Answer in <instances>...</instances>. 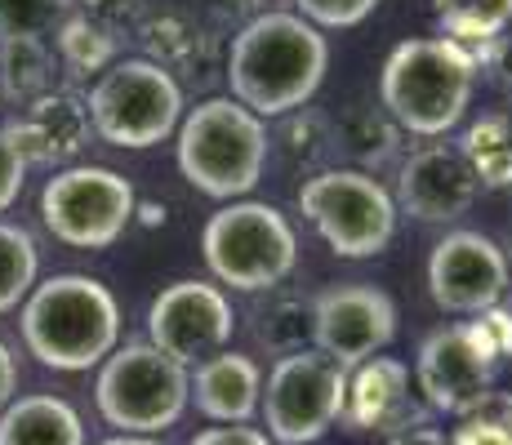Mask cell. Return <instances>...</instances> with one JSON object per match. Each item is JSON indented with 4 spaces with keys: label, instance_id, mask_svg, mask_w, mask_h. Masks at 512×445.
Segmentation results:
<instances>
[{
    "label": "cell",
    "instance_id": "6da1fadb",
    "mask_svg": "<svg viewBox=\"0 0 512 445\" xmlns=\"http://www.w3.org/2000/svg\"><path fill=\"white\" fill-rule=\"evenodd\" d=\"M330 72V45L312 23L299 14H254L228 45V89L245 112L259 121L268 116H290L312 103Z\"/></svg>",
    "mask_w": 512,
    "mask_h": 445
},
{
    "label": "cell",
    "instance_id": "7a4b0ae2",
    "mask_svg": "<svg viewBox=\"0 0 512 445\" xmlns=\"http://www.w3.org/2000/svg\"><path fill=\"white\" fill-rule=\"evenodd\" d=\"M23 343L45 370L81 374L121 348V303L103 281L63 272L23 299Z\"/></svg>",
    "mask_w": 512,
    "mask_h": 445
},
{
    "label": "cell",
    "instance_id": "3957f363",
    "mask_svg": "<svg viewBox=\"0 0 512 445\" xmlns=\"http://www.w3.org/2000/svg\"><path fill=\"white\" fill-rule=\"evenodd\" d=\"M477 89V54L446 36H415L388 54L379 72V107L397 130L441 138L464 121Z\"/></svg>",
    "mask_w": 512,
    "mask_h": 445
},
{
    "label": "cell",
    "instance_id": "277c9868",
    "mask_svg": "<svg viewBox=\"0 0 512 445\" xmlns=\"http://www.w3.org/2000/svg\"><path fill=\"white\" fill-rule=\"evenodd\" d=\"M268 125L236 98H205L179 121V174L214 201H241L268 170Z\"/></svg>",
    "mask_w": 512,
    "mask_h": 445
},
{
    "label": "cell",
    "instance_id": "5b68a950",
    "mask_svg": "<svg viewBox=\"0 0 512 445\" xmlns=\"http://www.w3.org/2000/svg\"><path fill=\"white\" fill-rule=\"evenodd\" d=\"M205 267L219 285L241 294L277 290L299 263V236L268 201H228L201 227Z\"/></svg>",
    "mask_w": 512,
    "mask_h": 445
},
{
    "label": "cell",
    "instance_id": "8992f818",
    "mask_svg": "<svg viewBox=\"0 0 512 445\" xmlns=\"http://www.w3.org/2000/svg\"><path fill=\"white\" fill-rule=\"evenodd\" d=\"M98 414L121 437H156L183 419L192 401V374L152 343H125L103 361L94 383Z\"/></svg>",
    "mask_w": 512,
    "mask_h": 445
},
{
    "label": "cell",
    "instance_id": "52a82bcc",
    "mask_svg": "<svg viewBox=\"0 0 512 445\" xmlns=\"http://www.w3.org/2000/svg\"><path fill=\"white\" fill-rule=\"evenodd\" d=\"M85 107H90V125L103 143L147 152L170 134H179L183 89L174 72L156 67L152 58H116L94 81Z\"/></svg>",
    "mask_w": 512,
    "mask_h": 445
},
{
    "label": "cell",
    "instance_id": "ba28073f",
    "mask_svg": "<svg viewBox=\"0 0 512 445\" xmlns=\"http://www.w3.org/2000/svg\"><path fill=\"white\" fill-rule=\"evenodd\" d=\"M299 210L339 259H374L397 236V201L370 170H317L303 178Z\"/></svg>",
    "mask_w": 512,
    "mask_h": 445
},
{
    "label": "cell",
    "instance_id": "9c48e42d",
    "mask_svg": "<svg viewBox=\"0 0 512 445\" xmlns=\"http://www.w3.org/2000/svg\"><path fill=\"white\" fill-rule=\"evenodd\" d=\"M139 214V192L107 165H67L41 187V219L72 250H107Z\"/></svg>",
    "mask_w": 512,
    "mask_h": 445
},
{
    "label": "cell",
    "instance_id": "30bf717a",
    "mask_svg": "<svg viewBox=\"0 0 512 445\" xmlns=\"http://www.w3.org/2000/svg\"><path fill=\"white\" fill-rule=\"evenodd\" d=\"M348 370L321 356L317 348L285 352L263 383V423L272 445H312L343 419Z\"/></svg>",
    "mask_w": 512,
    "mask_h": 445
},
{
    "label": "cell",
    "instance_id": "8fae6325",
    "mask_svg": "<svg viewBox=\"0 0 512 445\" xmlns=\"http://www.w3.org/2000/svg\"><path fill=\"white\" fill-rule=\"evenodd\" d=\"M499 352L477 321L441 325L419 343L415 356V388L419 397L441 414H472L495 388Z\"/></svg>",
    "mask_w": 512,
    "mask_h": 445
},
{
    "label": "cell",
    "instance_id": "7c38bea8",
    "mask_svg": "<svg viewBox=\"0 0 512 445\" xmlns=\"http://www.w3.org/2000/svg\"><path fill=\"white\" fill-rule=\"evenodd\" d=\"M312 348L330 356L339 370H357L397 339V303L366 281L330 285L308 312Z\"/></svg>",
    "mask_w": 512,
    "mask_h": 445
},
{
    "label": "cell",
    "instance_id": "4fadbf2b",
    "mask_svg": "<svg viewBox=\"0 0 512 445\" xmlns=\"http://www.w3.org/2000/svg\"><path fill=\"white\" fill-rule=\"evenodd\" d=\"M232 330V299L223 294V285L210 281H174L147 308V343L179 361L183 370L228 348Z\"/></svg>",
    "mask_w": 512,
    "mask_h": 445
},
{
    "label": "cell",
    "instance_id": "5bb4252c",
    "mask_svg": "<svg viewBox=\"0 0 512 445\" xmlns=\"http://www.w3.org/2000/svg\"><path fill=\"white\" fill-rule=\"evenodd\" d=\"M428 294L441 312L481 316L508 294V254L486 232H446L428 259Z\"/></svg>",
    "mask_w": 512,
    "mask_h": 445
},
{
    "label": "cell",
    "instance_id": "9a60e30c",
    "mask_svg": "<svg viewBox=\"0 0 512 445\" xmlns=\"http://www.w3.org/2000/svg\"><path fill=\"white\" fill-rule=\"evenodd\" d=\"M477 192L481 183L459 156V147L428 143L419 152H410V161L401 165L392 201H397V214H410L419 223H455L459 214L472 210Z\"/></svg>",
    "mask_w": 512,
    "mask_h": 445
},
{
    "label": "cell",
    "instance_id": "2e32d148",
    "mask_svg": "<svg viewBox=\"0 0 512 445\" xmlns=\"http://www.w3.org/2000/svg\"><path fill=\"white\" fill-rule=\"evenodd\" d=\"M5 134H9V143L18 147L27 170H32V165L54 170V165H67L72 156H81L94 125H90V107H85L81 94H72V89H49V94L32 98L27 107H18V116L5 125Z\"/></svg>",
    "mask_w": 512,
    "mask_h": 445
},
{
    "label": "cell",
    "instance_id": "e0dca14e",
    "mask_svg": "<svg viewBox=\"0 0 512 445\" xmlns=\"http://www.w3.org/2000/svg\"><path fill=\"white\" fill-rule=\"evenodd\" d=\"M343 423L352 432H406L419 428L410 370L397 356H370L366 365L348 370V397H343Z\"/></svg>",
    "mask_w": 512,
    "mask_h": 445
},
{
    "label": "cell",
    "instance_id": "ac0fdd59",
    "mask_svg": "<svg viewBox=\"0 0 512 445\" xmlns=\"http://www.w3.org/2000/svg\"><path fill=\"white\" fill-rule=\"evenodd\" d=\"M263 370L250 356L223 348L205 356L192 374V401L210 423H250L259 414Z\"/></svg>",
    "mask_w": 512,
    "mask_h": 445
},
{
    "label": "cell",
    "instance_id": "d6986e66",
    "mask_svg": "<svg viewBox=\"0 0 512 445\" xmlns=\"http://www.w3.org/2000/svg\"><path fill=\"white\" fill-rule=\"evenodd\" d=\"M0 445H85V423L72 401L36 392L0 410Z\"/></svg>",
    "mask_w": 512,
    "mask_h": 445
},
{
    "label": "cell",
    "instance_id": "ffe728a7",
    "mask_svg": "<svg viewBox=\"0 0 512 445\" xmlns=\"http://www.w3.org/2000/svg\"><path fill=\"white\" fill-rule=\"evenodd\" d=\"M441 36L455 45H490L512 27V0H432Z\"/></svg>",
    "mask_w": 512,
    "mask_h": 445
},
{
    "label": "cell",
    "instance_id": "44dd1931",
    "mask_svg": "<svg viewBox=\"0 0 512 445\" xmlns=\"http://www.w3.org/2000/svg\"><path fill=\"white\" fill-rule=\"evenodd\" d=\"M54 89V58L45 41H0V98L27 107Z\"/></svg>",
    "mask_w": 512,
    "mask_h": 445
},
{
    "label": "cell",
    "instance_id": "7402d4cb",
    "mask_svg": "<svg viewBox=\"0 0 512 445\" xmlns=\"http://www.w3.org/2000/svg\"><path fill=\"white\" fill-rule=\"evenodd\" d=\"M459 156L468 161V170L477 174L481 187H512L508 116H481L477 125H468L464 138H459Z\"/></svg>",
    "mask_w": 512,
    "mask_h": 445
},
{
    "label": "cell",
    "instance_id": "603a6c76",
    "mask_svg": "<svg viewBox=\"0 0 512 445\" xmlns=\"http://www.w3.org/2000/svg\"><path fill=\"white\" fill-rule=\"evenodd\" d=\"M54 45H58V58L72 76H103L107 67L116 63V36L112 27L94 23L85 14H67L54 32Z\"/></svg>",
    "mask_w": 512,
    "mask_h": 445
},
{
    "label": "cell",
    "instance_id": "cb8c5ba5",
    "mask_svg": "<svg viewBox=\"0 0 512 445\" xmlns=\"http://www.w3.org/2000/svg\"><path fill=\"white\" fill-rule=\"evenodd\" d=\"M36 272H41V254L32 232L0 219V312H14L32 294Z\"/></svg>",
    "mask_w": 512,
    "mask_h": 445
},
{
    "label": "cell",
    "instance_id": "d4e9b609",
    "mask_svg": "<svg viewBox=\"0 0 512 445\" xmlns=\"http://www.w3.org/2000/svg\"><path fill=\"white\" fill-rule=\"evenodd\" d=\"M67 9L72 0H0V41H45Z\"/></svg>",
    "mask_w": 512,
    "mask_h": 445
},
{
    "label": "cell",
    "instance_id": "484cf974",
    "mask_svg": "<svg viewBox=\"0 0 512 445\" xmlns=\"http://www.w3.org/2000/svg\"><path fill=\"white\" fill-rule=\"evenodd\" d=\"M450 445H512V392H490L472 414H464Z\"/></svg>",
    "mask_w": 512,
    "mask_h": 445
},
{
    "label": "cell",
    "instance_id": "4316f807",
    "mask_svg": "<svg viewBox=\"0 0 512 445\" xmlns=\"http://www.w3.org/2000/svg\"><path fill=\"white\" fill-rule=\"evenodd\" d=\"M339 143L348 147L361 165H370V161L379 165L383 156H392V147H397V125L383 121L379 112H357V116H348V121H343Z\"/></svg>",
    "mask_w": 512,
    "mask_h": 445
},
{
    "label": "cell",
    "instance_id": "83f0119b",
    "mask_svg": "<svg viewBox=\"0 0 512 445\" xmlns=\"http://www.w3.org/2000/svg\"><path fill=\"white\" fill-rule=\"evenodd\" d=\"M143 41H147V49H152V63L170 72L174 63L192 58V49H196V27L187 23V18H179V14H165V18H156V23H147V36H143Z\"/></svg>",
    "mask_w": 512,
    "mask_h": 445
},
{
    "label": "cell",
    "instance_id": "f1b7e54d",
    "mask_svg": "<svg viewBox=\"0 0 512 445\" xmlns=\"http://www.w3.org/2000/svg\"><path fill=\"white\" fill-rule=\"evenodd\" d=\"M379 9V0H294V14L303 18V23H312L321 32V27H357L366 23V18Z\"/></svg>",
    "mask_w": 512,
    "mask_h": 445
},
{
    "label": "cell",
    "instance_id": "f546056e",
    "mask_svg": "<svg viewBox=\"0 0 512 445\" xmlns=\"http://www.w3.org/2000/svg\"><path fill=\"white\" fill-rule=\"evenodd\" d=\"M23 178H27L23 156H18L14 143H9V134L0 130V214H5L9 205L23 196Z\"/></svg>",
    "mask_w": 512,
    "mask_h": 445
},
{
    "label": "cell",
    "instance_id": "4dcf8cb0",
    "mask_svg": "<svg viewBox=\"0 0 512 445\" xmlns=\"http://www.w3.org/2000/svg\"><path fill=\"white\" fill-rule=\"evenodd\" d=\"M187 445H272V437L259 428H245V423H219V428L196 432Z\"/></svg>",
    "mask_w": 512,
    "mask_h": 445
},
{
    "label": "cell",
    "instance_id": "1f68e13d",
    "mask_svg": "<svg viewBox=\"0 0 512 445\" xmlns=\"http://www.w3.org/2000/svg\"><path fill=\"white\" fill-rule=\"evenodd\" d=\"M81 5H85V18H94V23H103V27H116V23H130L143 9V0H81Z\"/></svg>",
    "mask_w": 512,
    "mask_h": 445
},
{
    "label": "cell",
    "instance_id": "d6a6232c",
    "mask_svg": "<svg viewBox=\"0 0 512 445\" xmlns=\"http://www.w3.org/2000/svg\"><path fill=\"white\" fill-rule=\"evenodd\" d=\"M14 388H18V365H14V352L0 343V410L14 401Z\"/></svg>",
    "mask_w": 512,
    "mask_h": 445
},
{
    "label": "cell",
    "instance_id": "836d02e7",
    "mask_svg": "<svg viewBox=\"0 0 512 445\" xmlns=\"http://www.w3.org/2000/svg\"><path fill=\"white\" fill-rule=\"evenodd\" d=\"M388 445H450V437H446V432H437V428H428V423H419V428L397 432Z\"/></svg>",
    "mask_w": 512,
    "mask_h": 445
},
{
    "label": "cell",
    "instance_id": "e575fe53",
    "mask_svg": "<svg viewBox=\"0 0 512 445\" xmlns=\"http://www.w3.org/2000/svg\"><path fill=\"white\" fill-rule=\"evenodd\" d=\"M490 63H495L499 81L512 89V36H499V41H495V58H490Z\"/></svg>",
    "mask_w": 512,
    "mask_h": 445
},
{
    "label": "cell",
    "instance_id": "d590c367",
    "mask_svg": "<svg viewBox=\"0 0 512 445\" xmlns=\"http://www.w3.org/2000/svg\"><path fill=\"white\" fill-rule=\"evenodd\" d=\"M259 0H214V9L219 14H245V9H254Z\"/></svg>",
    "mask_w": 512,
    "mask_h": 445
},
{
    "label": "cell",
    "instance_id": "8d00e7d4",
    "mask_svg": "<svg viewBox=\"0 0 512 445\" xmlns=\"http://www.w3.org/2000/svg\"><path fill=\"white\" fill-rule=\"evenodd\" d=\"M98 445H161V441H156V437H121V432H116V437H107Z\"/></svg>",
    "mask_w": 512,
    "mask_h": 445
},
{
    "label": "cell",
    "instance_id": "74e56055",
    "mask_svg": "<svg viewBox=\"0 0 512 445\" xmlns=\"http://www.w3.org/2000/svg\"><path fill=\"white\" fill-rule=\"evenodd\" d=\"M508 134H512V116H508Z\"/></svg>",
    "mask_w": 512,
    "mask_h": 445
},
{
    "label": "cell",
    "instance_id": "f35d334b",
    "mask_svg": "<svg viewBox=\"0 0 512 445\" xmlns=\"http://www.w3.org/2000/svg\"><path fill=\"white\" fill-rule=\"evenodd\" d=\"M508 250H512V236H508Z\"/></svg>",
    "mask_w": 512,
    "mask_h": 445
}]
</instances>
